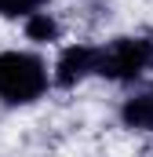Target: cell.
<instances>
[{"mask_svg": "<svg viewBox=\"0 0 153 157\" xmlns=\"http://www.w3.org/2000/svg\"><path fill=\"white\" fill-rule=\"evenodd\" d=\"M153 70V40L142 37H117L113 44L99 48L95 73L110 80H135L139 73Z\"/></svg>", "mask_w": 153, "mask_h": 157, "instance_id": "2", "label": "cell"}, {"mask_svg": "<svg viewBox=\"0 0 153 157\" xmlns=\"http://www.w3.org/2000/svg\"><path fill=\"white\" fill-rule=\"evenodd\" d=\"M95 59H99V48H88V44L66 48L55 62V84L58 88H76L88 73H95Z\"/></svg>", "mask_w": 153, "mask_h": 157, "instance_id": "3", "label": "cell"}, {"mask_svg": "<svg viewBox=\"0 0 153 157\" xmlns=\"http://www.w3.org/2000/svg\"><path fill=\"white\" fill-rule=\"evenodd\" d=\"M120 121L131 132H153V95H131L120 106Z\"/></svg>", "mask_w": 153, "mask_h": 157, "instance_id": "4", "label": "cell"}, {"mask_svg": "<svg viewBox=\"0 0 153 157\" xmlns=\"http://www.w3.org/2000/svg\"><path fill=\"white\" fill-rule=\"evenodd\" d=\"M47 0H0V15L18 18V15H33L37 7H44Z\"/></svg>", "mask_w": 153, "mask_h": 157, "instance_id": "6", "label": "cell"}, {"mask_svg": "<svg viewBox=\"0 0 153 157\" xmlns=\"http://www.w3.org/2000/svg\"><path fill=\"white\" fill-rule=\"evenodd\" d=\"M47 88V70L37 55L4 51L0 55V99L7 102H33Z\"/></svg>", "mask_w": 153, "mask_h": 157, "instance_id": "1", "label": "cell"}, {"mask_svg": "<svg viewBox=\"0 0 153 157\" xmlns=\"http://www.w3.org/2000/svg\"><path fill=\"white\" fill-rule=\"evenodd\" d=\"M26 37L33 44H47V40L58 37V22L47 11H33V15H26Z\"/></svg>", "mask_w": 153, "mask_h": 157, "instance_id": "5", "label": "cell"}]
</instances>
